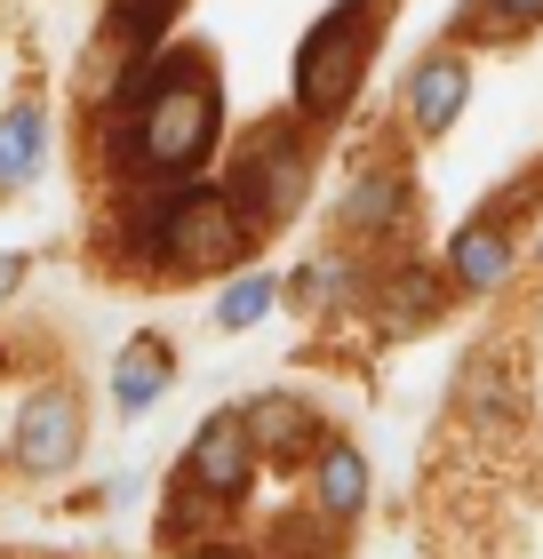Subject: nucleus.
<instances>
[{"instance_id": "1", "label": "nucleus", "mask_w": 543, "mask_h": 559, "mask_svg": "<svg viewBox=\"0 0 543 559\" xmlns=\"http://www.w3.org/2000/svg\"><path fill=\"white\" fill-rule=\"evenodd\" d=\"M105 105H113V160L128 176H152V185L176 192L216 160L224 88H216V64L200 48H161L152 64L120 72L105 88Z\"/></svg>"}, {"instance_id": "2", "label": "nucleus", "mask_w": 543, "mask_h": 559, "mask_svg": "<svg viewBox=\"0 0 543 559\" xmlns=\"http://www.w3.org/2000/svg\"><path fill=\"white\" fill-rule=\"evenodd\" d=\"M376 48H383V0H335L312 33L296 40V64H288L296 120H312V129L344 120L359 81H368V64H376Z\"/></svg>"}, {"instance_id": "3", "label": "nucleus", "mask_w": 543, "mask_h": 559, "mask_svg": "<svg viewBox=\"0 0 543 559\" xmlns=\"http://www.w3.org/2000/svg\"><path fill=\"white\" fill-rule=\"evenodd\" d=\"M128 240H137L152 264H168V272H216V264H232L248 248V224L224 209V192L176 185V192L137 209V233Z\"/></svg>"}, {"instance_id": "4", "label": "nucleus", "mask_w": 543, "mask_h": 559, "mask_svg": "<svg viewBox=\"0 0 543 559\" xmlns=\"http://www.w3.org/2000/svg\"><path fill=\"white\" fill-rule=\"evenodd\" d=\"M304 168H312V160H304V144H296V136H280V129H264V136L240 152V160L224 168V185H216V192H224V209L256 233V224L288 216L296 200H304Z\"/></svg>"}, {"instance_id": "5", "label": "nucleus", "mask_w": 543, "mask_h": 559, "mask_svg": "<svg viewBox=\"0 0 543 559\" xmlns=\"http://www.w3.org/2000/svg\"><path fill=\"white\" fill-rule=\"evenodd\" d=\"M256 479V431H248V408H224L192 431L185 448V488L209 496V503H240Z\"/></svg>"}, {"instance_id": "6", "label": "nucleus", "mask_w": 543, "mask_h": 559, "mask_svg": "<svg viewBox=\"0 0 543 559\" xmlns=\"http://www.w3.org/2000/svg\"><path fill=\"white\" fill-rule=\"evenodd\" d=\"M72 455H81V400H72L64 384L24 392V408H16V464L24 472H72Z\"/></svg>"}, {"instance_id": "7", "label": "nucleus", "mask_w": 543, "mask_h": 559, "mask_svg": "<svg viewBox=\"0 0 543 559\" xmlns=\"http://www.w3.org/2000/svg\"><path fill=\"white\" fill-rule=\"evenodd\" d=\"M463 105H472V57L432 48V57L408 72V129L416 136H448Z\"/></svg>"}, {"instance_id": "8", "label": "nucleus", "mask_w": 543, "mask_h": 559, "mask_svg": "<svg viewBox=\"0 0 543 559\" xmlns=\"http://www.w3.org/2000/svg\"><path fill=\"white\" fill-rule=\"evenodd\" d=\"M248 431H256V455H280V464H304L312 455L320 464V448H328V431H320V408H304V400H248Z\"/></svg>"}, {"instance_id": "9", "label": "nucleus", "mask_w": 543, "mask_h": 559, "mask_svg": "<svg viewBox=\"0 0 543 559\" xmlns=\"http://www.w3.org/2000/svg\"><path fill=\"white\" fill-rule=\"evenodd\" d=\"M456 400H463V416H480V424H504L511 408H520V360H511V344H504V336L463 360Z\"/></svg>"}, {"instance_id": "10", "label": "nucleus", "mask_w": 543, "mask_h": 559, "mask_svg": "<svg viewBox=\"0 0 543 559\" xmlns=\"http://www.w3.org/2000/svg\"><path fill=\"white\" fill-rule=\"evenodd\" d=\"M176 9H185V0H105V40H113L120 72L161 57V33L176 24Z\"/></svg>"}, {"instance_id": "11", "label": "nucleus", "mask_w": 543, "mask_h": 559, "mask_svg": "<svg viewBox=\"0 0 543 559\" xmlns=\"http://www.w3.org/2000/svg\"><path fill=\"white\" fill-rule=\"evenodd\" d=\"M168 384H176V352H168V336H128L120 360H113V400H120L128 416H144Z\"/></svg>"}, {"instance_id": "12", "label": "nucleus", "mask_w": 543, "mask_h": 559, "mask_svg": "<svg viewBox=\"0 0 543 559\" xmlns=\"http://www.w3.org/2000/svg\"><path fill=\"white\" fill-rule=\"evenodd\" d=\"M312 503H320L335 527L368 503V455H359L352 440H328V448H320V464H312Z\"/></svg>"}, {"instance_id": "13", "label": "nucleus", "mask_w": 543, "mask_h": 559, "mask_svg": "<svg viewBox=\"0 0 543 559\" xmlns=\"http://www.w3.org/2000/svg\"><path fill=\"white\" fill-rule=\"evenodd\" d=\"M448 280H456V288H504V280H511L504 224H463V233L448 240Z\"/></svg>"}, {"instance_id": "14", "label": "nucleus", "mask_w": 543, "mask_h": 559, "mask_svg": "<svg viewBox=\"0 0 543 559\" xmlns=\"http://www.w3.org/2000/svg\"><path fill=\"white\" fill-rule=\"evenodd\" d=\"M40 152H48V112L40 105H9V112H0V192L33 185Z\"/></svg>"}, {"instance_id": "15", "label": "nucleus", "mask_w": 543, "mask_h": 559, "mask_svg": "<svg viewBox=\"0 0 543 559\" xmlns=\"http://www.w3.org/2000/svg\"><path fill=\"white\" fill-rule=\"evenodd\" d=\"M272 304H280V280H272V272H240V280L216 296V328H232V336H240V328H256Z\"/></svg>"}, {"instance_id": "16", "label": "nucleus", "mask_w": 543, "mask_h": 559, "mask_svg": "<svg viewBox=\"0 0 543 559\" xmlns=\"http://www.w3.org/2000/svg\"><path fill=\"white\" fill-rule=\"evenodd\" d=\"M383 312H392V320H439V288H432V272H416V264H408V272H392V288H383Z\"/></svg>"}, {"instance_id": "17", "label": "nucleus", "mask_w": 543, "mask_h": 559, "mask_svg": "<svg viewBox=\"0 0 543 559\" xmlns=\"http://www.w3.org/2000/svg\"><path fill=\"white\" fill-rule=\"evenodd\" d=\"M408 200V185L400 176H368V185H352V200H344V216L359 224V233H376V224H392V209Z\"/></svg>"}, {"instance_id": "18", "label": "nucleus", "mask_w": 543, "mask_h": 559, "mask_svg": "<svg viewBox=\"0 0 543 559\" xmlns=\"http://www.w3.org/2000/svg\"><path fill=\"white\" fill-rule=\"evenodd\" d=\"M472 16L487 24V33H520V24H543V0H472Z\"/></svg>"}, {"instance_id": "19", "label": "nucleus", "mask_w": 543, "mask_h": 559, "mask_svg": "<svg viewBox=\"0 0 543 559\" xmlns=\"http://www.w3.org/2000/svg\"><path fill=\"white\" fill-rule=\"evenodd\" d=\"M16 280H24V257H0V304L16 296Z\"/></svg>"}, {"instance_id": "20", "label": "nucleus", "mask_w": 543, "mask_h": 559, "mask_svg": "<svg viewBox=\"0 0 543 559\" xmlns=\"http://www.w3.org/2000/svg\"><path fill=\"white\" fill-rule=\"evenodd\" d=\"M176 559H240V551H224V544H200V551H176Z\"/></svg>"}, {"instance_id": "21", "label": "nucleus", "mask_w": 543, "mask_h": 559, "mask_svg": "<svg viewBox=\"0 0 543 559\" xmlns=\"http://www.w3.org/2000/svg\"><path fill=\"white\" fill-rule=\"evenodd\" d=\"M535 257H543V233H535Z\"/></svg>"}]
</instances>
